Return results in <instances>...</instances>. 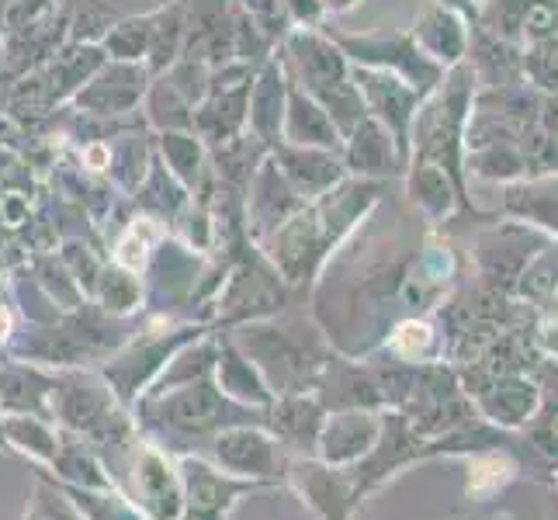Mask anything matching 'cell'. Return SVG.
Returning a JSON list of instances; mask_svg holds the SVG:
<instances>
[{"instance_id":"obj_7","label":"cell","mask_w":558,"mask_h":520,"mask_svg":"<svg viewBox=\"0 0 558 520\" xmlns=\"http://www.w3.org/2000/svg\"><path fill=\"white\" fill-rule=\"evenodd\" d=\"M430 343V330L423 323H407L402 330L396 334V340H392V347L399 354H407V358H413L416 351H423V347Z\"/></svg>"},{"instance_id":"obj_4","label":"cell","mask_w":558,"mask_h":520,"mask_svg":"<svg viewBox=\"0 0 558 520\" xmlns=\"http://www.w3.org/2000/svg\"><path fill=\"white\" fill-rule=\"evenodd\" d=\"M219 455L243 472H264L271 465V445H264L260 437L250 434H229L226 440H219Z\"/></svg>"},{"instance_id":"obj_6","label":"cell","mask_w":558,"mask_h":520,"mask_svg":"<svg viewBox=\"0 0 558 520\" xmlns=\"http://www.w3.org/2000/svg\"><path fill=\"white\" fill-rule=\"evenodd\" d=\"M524 76H531L534 87H545L551 94H558V43H537L531 46V52L521 60Z\"/></svg>"},{"instance_id":"obj_2","label":"cell","mask_w":558,"mask_h":520,"mask_svg":"<svg viewBox=\"0 0 558 520\" xmlns=\"http://www.w3.org/2000/svg\"><path fill=\"white\" fill-rule=\"evenodd\" d=\"M483 407L499 423H521L537 407V389L524 378H504V382L493 385V392L483 399Z\"/></svg>"},{"instance_id":"obj_8","label":"cell","mask_w":558,"mask_h":520,"mask_svg":"<svg viewBox=\"0 0 558 520\" xmlns=\"http://www.w3.org/2000/svg\"><path fill=\"white\" fill-rule=\"evenodd\" d=\"M38 520H52V513H46V517H38Z\"/></svg>"},{"instance_id":"obj_9","label":"cell","mask_w":558,"mask_h":520,"mask_svg":"<svg viewBox=\"0 0 558 520\" xmlns=\"http://www.w3.org/2000/svg\"><path fill=\"white\" fill-rule=\"evenodd\" d=\"M486 4H489V0H486Z\"/></svg>"},{"instance_id":"obj_3","label":"cell","mask_w":558,"mask_h":520,"mask_svg":"<svg viewBox=\"0 0 558 520\" xmlns=\"http://www.w3.org/2000/svg\"><path fill=\"white\" fill-rule=\"evenodd\" d=\"M475 170L486 173V178H496V181H517L527 173V164L521 157V149L517 143H493V146H483L475 153Z\"/></svg>"},{"instance_id":"obj_5","label":"cell","mask_w":558,"mask_h":520,"mask_svg":"<svg viewBox=\"0 0 558 520\" xmlns=\"http://www.w3.org/2000/svg\"><path fill=\"white\" fill-rule=\"evenodd\" d=\"M558 35V0H524L521 38L527 46L551 43Z\"/></svg>"},{"instance_id":"obj_1","label":"cell","mask_w":558,"mask_h":520,"mask_svg":"<svg viewBox=\"0 0 558 520\" xmlns=\"http://www.w3.org/2000/svg\"><path fill=\"white\" fill-rule=\"evenodd\" d=\"M507 208L534 226L558 233V173H545L534 181H517L507 188Z\"/></svg>"}]
</instances>
